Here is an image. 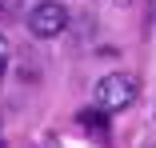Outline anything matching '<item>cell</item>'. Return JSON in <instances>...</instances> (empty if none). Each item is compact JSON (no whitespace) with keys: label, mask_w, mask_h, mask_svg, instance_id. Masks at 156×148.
Wrapping results in <instances>:
<instances>
[{"label":"cell","mask_w":156,"mask_h":148,"mask_svg":"<svg viewBox=\"0 0 156 148\" xmlns=\"http://www.w3.org/2000/svg\"><path fill=\"white\" fill-rule=\"evenodd\" d=\"M76 120L84 124V128H92V132H100V136H108V120H104V112H96V108H84Z\"/></svg>","instance_id":"3957f363"},{"label":"cell","mask_w":156,"mask_h":148,"mask_svg":"<svg viewBox=\"0 0 156 148\" xmlns=\"http://www.w3.org/2000/svg\"><path fill=\"white\" fill-rule=\"evenodd\" d=\"M0 68H4V60H0Z\"/></svg>","instance_id":"52a82bcc"},{"label":"cell","mask_w":156,"mask_h":148,"mask_svg":"<svg viewBox=\"0 0 156 148\" xmlns=\"http://www.w3.org/2000/svg\"><path fill=\"white\" fill-rule=\"evenodd\" d=\"M136 100V80L128 72H108L96 80V104L104 112H120V108H128Z\"/></svg>","instance_id":"7a4b0ae2"},{"label":"cell","mask_w":156,"mask_h":148,"mask_svg":"<svg viewBox=\"0 0 156 148\" xmlns=\"http://www.w3.org/2000/svg\"><path fill=\"white\" fill-rule=\"evenodd\" d=\"M108 4H116V8H128V4H132V0H108Z\"/></svg>","instance_id":"8992f818"},{"label":"cell","mask_w":156,"mask_h":148,"mask_svg":"<svg viewBox=\"0 0 156 148\" xmlns=\"http://www.w3.org/2000/svg\"><path fill=\"white\" fill-rule=\"evenodd\" d=\"M0 12H4V16H16L20 12V0H0Z\"/></svg>","instance_id":"277c9868"},{"label":"cell","mask_w":156,"mask_h":148,"mask_svg":"<svg viewBox=\"0 0 156 148\" xmlns=\"http://www.w3.org/2000/svg\"><path fill=\"white\" fill-rule=\"evenodd\" d=\"M152 148H156V144H152Z\"/></svg>","instance_id":"ba28073f"},{"label":"cell","mask_w":156,"mask_h":148,"mask_svg":"<svg viewBox=\"0 0 156 148\" xmlns=\"http://www.w3.org/2000/svg\"><path fill=\"white\" fill-rule=\"evenodd\" d=\"M68 8L60 4V0H40V4L28 12V32H32L36 40H56L60 32H68Z\"/></svg>","instance_id":"6da1fadb"},{"label":"cell","mask_w":156,"mask_h":148,"mask_svg":"<svg viewBox=\"0 0 156 148\" xmlns=\"http://www.w3.org/2000/svg\"><path fill=\"white\" fill-rule=\"evenodd\" d=\"M8 52H12V48H8V36L0 32V60H8Z\"/></svg>","instance_id":"5b68a950"}]
</instances>
